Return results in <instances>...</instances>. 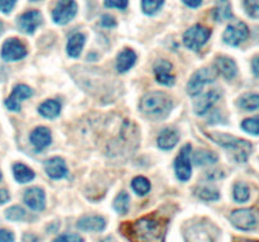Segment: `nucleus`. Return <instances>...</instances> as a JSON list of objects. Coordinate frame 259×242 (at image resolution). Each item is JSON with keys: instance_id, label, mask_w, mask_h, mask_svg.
Returning <instances> with one entry per match:
<instances>
[{"instance_id": "obj_50", "label": "nucleus", "mask_w": 259, "mask_h": 242, "mask_svg": "<svg viewBox=\"0 0 259 242\" xmlns=\"http://www.w3.org/2000/svg\"><path fill=\"white\" fill-rule=\"evenodd\" d=\"M30 2H39V0H30Z\"/></svg>"}, {"instance_id": "obj_7", "label": "nucleus", "mask_w": 259, "mask_h": 242, "mask_svg": "<svg viewBox=\"0 0 259 242\" xmlns=\"http://www.w3.org/2000/svg\"><path fill=\"white\" fill-rule=\"evenodd\" d=\"M76 13H77V4L75 0H60L53 9L52 18L55 23L63 25L71 22Z\"/></svg>"}, {"instance_id": "obj_20", "label": "nucleus", "mask_w": 259, "mask_h": 242, "mask_svg": "<svg viewBox=\"0 0 259 242\" xmlns=\"http://www.w3.org/2000/svg\"><path fill=\"white\" fill-rule=\"evenodd\" d=\"M218 72L222 73L227 80H232L237 76L238 67L235 65L234 60L229 57H225V55H222V57L217 58V66H215Z\"/></svg>"}, {"instance_id": "obj_21", "label": "nucleus", "mask_w": 259, "mask_h": 242, "mask_svg": "<svg viewBox=\"0 0 259 242\" xmlns=\"http://www.w3.org/2000/svg\"><path fill=\"white\" fill-rule=\"evenodd\" d=\"M177 143H179V134L174 129H163L157 139V144L162 150H169L175 148Z\"/></svg>"}, {"instance_id": "obj_49", "label": "nucleus", "mask_w": 259, "mask_h": 242, "mask_svg": "<svg viewBox=\"0 0 259 242\" xmlns=\"http://www.w3.org/2000/svg\"><path fill=\"white\" fill-rule=\"evenodd\" d=\"M2 178H3V175H2V171H0V180H2Z\"/></svg>"}, {"instance_id": "obj_40", "label": "nucleus", "mask_w": 259, "mask_h": 242, "mask_svg": "<svg viewBox=\"0 0 259 242\" xmlns=\"http://www.w3.org/2000/svg\"><path fill=\"white\" fill-rule=\"evenodd\" d=\"M101 25L106 28H113L116 25V22L111 15H103V18H101Z\"/></svg>"}, {"instance_id": "obj_43", "label": "nucleus", "mask_w": 259, "mask_h": 242, "mask_svg": "<svg viewBox=\"0 0 259 242\" xmlns=\"http://www.w3.org/2000/svg\"><path fill=\"white\" fill-rule=\"evenodd\" d=\"M252 68H253V73H254L257 77H259V55L253 58L252 60Z\"/></svg>"}, {"instance_id": "obj_39", "label": "nucleus", "mask_w": 259, "mask_h": 242, "mask_svg": "<svg viewBox=\"0 0 259 242\" xmlns=\"http://www.w3.org/2000/svg\"><path fill=\"white\" fill-rule=\"evenodd\" d=\"M15 3L17 0H0V12L5 13V14L10 13L14 8Z\"/></svg>"}, {"instance_id": "obj_25", "label": "nucleus", "mask_w": 259, "mask_h": 242, "mask_svg": "<svg viewBox=\"0 0 259 242\" xmlns=\"http://www.w3.org/2000/svg\"><path fill=\"white\" fill-rule=\"evenodd\" d=\"M13 174H14L15 180L22 184L28 183V182L34 179V171L22 163H17L13 165Z\"/></svg>"}, {"instance_id": "obj_42", "label": "nucleus", "mask_w": 259, "mask_h": 242, "mask_svg": "<svg viewBox=\"0 0 259 242\" xmlns=\"http://www.w3.org/2000/svg\"><path fill=\"white\" fill-rule=\"evenodd\" d=\"M23 242H39V238L33 233H25L23 236Z\"/></svg>"}, {"instance_id": "obj_15", "label": "nucleus", "mask_w": 259, "mask_h": 242, "mask_svg": "<svg viewBox=\"0 0 259 242\" xmlns=\"http://www.w3.org/2000/svg\"><path fill=\"white\" fill-rule=\"evenodd\" d=\"M52 141V135H51L50 129L45 128V126H39V128L34 129L30 134V143L34 146L35 150L42 151L43 149L47 148Z\"/></svg>"}, {"instance_id": "obj_13", "label": "nucleus", "mask_w": 259, "mask_h": 242, "mask_svg": "<svg viewBox=\"0 0 259 242\" xmlns=\"http://www.w3.org/2000/svg\"><path fill=\"white\" fill-rule=\"evenodd\" d=\"M23 199H24V203L33 211H43L46 207V194L43 189L38 187L27 189Z\"/></svg>"}, {"instance_id": "obj_35", "label": "nucleus", "mask_w": 259, "mask_h": 242, "mask_svg": "<svg viewBox=\"0 0 259 242\" xmlns=\"http://www.w3.org/2000/svg\"><path fill=\"white\" fill-rule=\"evenodd\" d=\"M242 129L252 135L259 136V117L245 118L242 123Z\"/></svg>"}, {"instance_id": "obj_38", "label": "nucleus", "mask_w": 259, "mask_h": 242, "mask_svg": "<svg viewBox=\"0 0 259 242\" xmlns=\"http://www.w3.org/2000/svg\"><path fill=\"white\" fill-rule=\"evenodd\" d=\"M105 7L123 10L128 7V0H105Z\"/></svg>"}, {"instance_id": "obj_46", "label": "nucleus", "mask_w": 259, "mask_h": 242, "mask_svg": "<svg viewBox=\"0 0 259 242\" xmlns=\"http://www.w3.org/2000/svg\"><path fill=\"white\" fill-rule=\"evenodd\" d=\"M100 242H116V239L114 238L113 236H108V237H105V238L101 239Z\"/></svg>"}, {"instance_id": "obj_41", "label": "nucleus", "mask_w": 259, "mask_h": 242, "mask_svg": "<svg viewBox=\"0 0 259 242\" xmlns=\"http://www.w3.org/2000/svg\"><path fill=\"white\" fill-rule=\"evenodd\" d=\"M0 242H14V236L10 231L0 229Z\"/></svg>"}, {"instance_id": "obj_2", "label": "nucleus", "mask_w": 259, "mask_h": 242, "mask_svg": "<svg viewBox=\"0 0 259 242\" xmlns=\"http://www.w3.org/2000/svg\"><path fill=\"white\" fill-rule=\"evenodd\" d=\"M139 110L151 118H163L171 112L172 100L164 92H148L142 97Z\"/></svg>"}, {"instance_id": "obj_19", "label": "nucleus", "mask_w": 259, "mask_h": 242, "mask_svg": "<svg viewBox=\"0 0 259 242\" xmlns=\"http://www.w3.org/2000/svg\"><path fill=\"white\" fill-rule=\"evenodd\" d=\"M186 242H214L211 234L209 233L204 224H194L185 232Z\"/></svg>"}, {"instance_id": "obj_11", "label": "nucleus", "mask_w": 259, "mask_h": 242, "mask_svg": "<svg viewBox=\"0 0 259 242\" xmlns=\"http://www.w3.org/2000/svg\"><path fill=\"white\" fill-rule=\"evenodd\" d=\"M33 95V90L27 85H17L12 91V95L5 100V106L10 111H20V103L25 98H29Z\"/></svg>"}, {"instance_id": "obj_5", "label": "nucleus", "mask_w": 259, "mask_h": 242, "mask_svg": "<svg viewBox=\"0 0 259 242\" xmlns=\"http://www.w3.org/2000/svg\"><path fill=\"white\" fill-rule=\"evenodd\" d=\"M211 30L202 25L196 24L186 30L184 34V44L191 50H200L202 45L209 40Z\"/></svg>"}, {"instance_id": "obj_37", "label": "nucleus", "mask_w": 259, "mask_h": 242, "mask_svg": "<svg viewBox=\"0 0 259 242\" xmlns=\"http://www.w3.org/2000/svg\"><path fill=\"white\" fill-rule=\"evenodd\" d=\"M52 242H83V238L76 233H65L56 237Z\"/></svg>"}, {"instance_id": "obj_26", "label": "nucleus", "mask_w": 259, "mask_h": 242, "mask_svg": "<svg viewBox=\"0 0 259 242\" xmlns=\"http://www.w3.org/2000/svg\"><path fill=\"white\" fill-rule=\"evenodd\" d=\"M233 17L232 5L229 0H219L214 9V18L217 22H224Z\"/></svg>"}, {"instance_id": "obj_12", "label": "nucleus", "mask_w": 259, "mask_h": 242, "mask_svg": "<svg viewBox=\"0 0 259 242\" xmlns=\"http://www.w3.org/2000/svg\"><path fill=\"white\" fill-rule=\"evenodd\" d=\"M42 15L37 10H30V12L24 13L18 19V27L22 32L27 34H33L34 30L42 24Z\"/></svg>"}, {"instance_id": "obj_8", "label": "nucleus", "mask_w": 259, "mask_h": 242, "mask_svg": "<svg viewBox=\"0 0 259 242\" xmlns=\"http://www.w3.org/2000/svg\"><path fill=\"white\" fill-rule=\"evenodd\" d=\"M249 37V29L243 22H234L228 25L227 30L224 32V42L229 45H239L240 43L245 42Z\"/></svg>"}, {"instance_id": "obj_16", "label": "nucleus", "mask_w": 259, "mask_h": 242, "mask_svg": "<svg viewBox=\"0 0 259 242\" xmlns=\"http://www.w3.org/2000/svg\"><path fill=\"white\" fill-rule=\"evenodd\" d=\"M105 226L106 222L101 216H83L77 222V228L88 232H101Z\"/></svg>"}, {"instance_id": "obj_17", "label": "nucleus", "mask_w": 259, "mask_h": 242, "mask_svg": "<svg viewBox=\"0 0 259 242\" xmlns=\"http://www.w3.org/2000/svg\"><path fill=\"white\" fill-rule=\"evenodd\" d=\"M45 169L48 176L52 179H61L67 175V166H66L65 160L58 156L48 159L45 163Z\"/></svg>"}, {"instance_id": "obj_36", "label": "nucleus", "mask_w": 259, "mask_h": 242, "mask_svg": "<svg viewBox=\"0 0 259 242\" xmlns=\"http://www.w3.org/2000/svg\"><path fill=\"white\" fill-rule=\"evenodd\" d=\"M244 9L249 17L259 19V0H244Z\"/></svg>"}, {"instance_id": "obj_3", "label": "nucleus", "mask_w": 259, "mask_h": 242, "mask_svg": "<svg viewBox=\"0 0 259 242\" xmlns=\"http://www.w3.org/2000/svg\"><path fill=\"white\" fill-rule=\"evenodd\" d=\"M210 139L219 144L223 148L228 149L232 153L233 158L238 161V163H244L247 161L248 156L250 155L252 151V145L249 141L243 140V139H238L235 136L227 135V134H219V133H211L207 134Z\"/></svg>"}, {"instance_id": "obj_24", "label": "nucleus", "mask_w": 259, "mask_h": 242, "mask_svg": "<svg viewBox=\"0 0 259 242\" xmlns=\"http://www.w3.org/2000/svg\"><path fill=\"white\" fill-rule=\"evenodd\" d=\"M38 112L46 118H55L61 112V103L56 100H47L38 107Z\"/></svg>"}, {"instance_id": "obj_6", "label": "nucleus", "mask_w": 259, "mask_h": 242, "mask_svg": "<svg viewBox=\"0 0 259 242\" xmlns=\"http://www.w3.org/2000/svg\"><path fill=\"white\" fill-rule=\"evenodd\" d=\"M177 178L181 182H187L191 178V145L186 144L182 146L181 151L175 161Z\"/></svg>"}, {"instance_id": "obj_48", "label": "nucleus", "mask_w": 259, "mask_h": 242, "mask_svg": "<svg viewBox=\"0 0 259 242\" xmlns=\"http://www.w3.org/2000/svg\"><path fill=\"white\" fill-rule=\"evenodd\" d=\"M2 32H3V23L0 22V34H2Z\"/></svg>"}, {"instance_id": "obj_28", "label": "nucleus", "mask_w": 259, "mask_h": 242, "mask_svg": "<svg viewBox=\"0 0 259 242\" xmlns=\"http://www.w3.org/2000/svg\"><path fill=\"white\" fill-rule=\"evenodd\" d=\"M194 161L197 165H209L218 161V155L209 150H199L194 155Z\"/></svg>"}, {"instance_id": "obj_45", "label": "nucleus", "mask_w": 259, "mask_h": 242, "mask_svg": "<svg viewBox=\"0 0 259 242\" xmlns=\"http://www.w3.org/2000/svg\"><path fill=\"white\" fill-rule=\"evenodd\" d=\"M182 2L185 3V4L187 5V7L190 8H197L201 5L202 0H182Z\"/></svg>"}, {"instance_id": "obj_29", "label": "nucleus", "mask_w": 259, "mask_h": 242, "mask_svg": "<svg viewBox=\"0 0 259 242\" xmlns=\"http://www.w3.org/2000/svg\"><path fill=\"white\" fill-rule=\"evenodd\" d=\"M132 188L139 196H146L151 191V183L147 178L144 176H136V178L132 180Z\"/></svg>"}, {"instance_id": "obj_9", "label": "nucleus", "mask_w": 259, "mask_h": 242, "mask_svg": "<svg viewBox=\"0 0 259 242\" xmlns=\"http://www.w3.org/2000/svg\"><path fill=\"white\" fill-rule=\"evenodd\" d=\"M27 47L17 38H10L5 40L2 47V58L8 62L19 60L27 55Z\"/></svg>"}, {"instance_id": "obj_47", "label": "nucleus", "mask_w": 259, "mask_h": 242, "mask_svg": "<svg viewBox=\"0 0 259 242\" xmlns=\"http://www.w3.org/2000/svg\"><path fill=\"white\" fill-rule=\"evenodd\" d=\"M237 242H258V241H252V239H238Z\"/></svg>"}, {"instance_id": "obj_32", "label": "nucleus", "mask_w": 259, "mask_h": 242, "mask_svg": "<svg viewBox=\"0 0 259 242\" xmlns=\"http://www.w3.org/2000/svg\"><path fill=\"white\" fill-rule=\"evenodd\" d=\"M250 192L245 183H237L234 187V199L239 203H244L249 199Z\"/></svg>"}, {"instance_id": "obj_30", "label": "nucleus", "mask_w": 259, "mask_h": 242, "mask_svg": "<svg viewBox=\"0 0 259 242\" xmlns=\"http://www.w3.org/2000/svg\"><path fill=\"white\" fill-rule=\"evenodd\" d=\"M114 209L119 214H126L129 211V196L125 192H121L114 199Z\"/></svg>"}, {"instance_id": "obj_34", "label": "nucleus", "mask_w": 259, "mask_h": 242, "mask_svg": "<svg viewBox=\"0 0 259 242\" xmlns=\"http://www.w3.org/2000/svg\"><path fill=\"white\" fill-rule=\"evenodd\" d=\"M164 0H142V9L146 14L153 15L161 9Z\"/></svg>"}, {"instance_id": "obj_44", "label": "nucleus", "mask_w": 259, "mask_h": 242, "mask_svg": "<svg viewBox=\"0 0 259 242\" xmlns=\"http://www.w3.org/2000/svg\"><path fill=\"white\" fill-rule=\"evenodd\" d=\"M10 196L9 193H8V191H5V189H0V204H4L7 203L8 201H9Z\"/></svg>"}, {"instance_id": "obj_33", "label": "nucleus", "mask_w": 259, "mask_h": 242, "mask_svg": "<svg viewBox=\"0 0 259 242\" xmlns=\"http://www.w3.org/2000/svg\"><path fill=\"white\" fill-rule=\"evenodd\" d=\"M5 217H7L9 221L13 222L23 221V219L27 217V212H25L20 206H13L5 211Z\"/></svg>"}, {"instance_id": "obj_1", "label": "nucleus", "mask_w": 259, "mask_h": 242, "mask_svg": "<svg viewBox=\"0 0 259 242\" xmlns=\"http://www.w3.org/2000/svg\"><path fill=\"white\" fill-rule=\"evenodd\" d=\"M120 231L131 242H164L167 221L158 214H148L120 226Z\"/></svg>"}, {"instance_id": "obj_23", "label": "nucleus", "mask_w": 259, "mask_h": 242, "mask_svg": "<svg viewBox=\"0 0 259 242\" xmlns=\"http://www.w3.org/2000/svg\"><path fill=\"white\" fill-rule=\"evenodd\" d=\"M83 44H85V35L81 33L72 34L67 42V54L72 58H77L81 54Z\"/></svg>"}, {"instance_id": "obj_22", "label": "nucleus", "mask_w": 259, "mask_h": 242, "mask_svg": "<svg viewBox=\"0 0 259 242\" xmlns=\"http://www.w3.org/2000/svg\"><path fill=\"white\" fill-rule=\"evenodd\" d=\"M137 60V54L132 49H124L119 53L116 58V70L118 72L124 73L131 70Z\"/></svg>"}, {"instance_id": "obj_31", "label": "nucleus", "mask_w": 259, "mask_h": 242, "mask_svg": "<svg viewBox=\"0 0 259 242\" xmlns=\"http://www.w3.org/2000/svg\"><path fill=\"white\" fill-rule=\"evenodd\" d=\"M196 196L199 198L204 199V201H218L220 198L219 192L217 191L215 188H211V187H200L199 189L196 191Z\"/></svg>"}, {"instance_id": "obj_27", "label": "nucleus", "mask_w": 259, "mask_h": 242, "mask_svg": "<svg viewBox=\"0 0 259 242\" xmlns=\"http://www.w3.org/2000/svg\"><path fill=\"white\" fill-rule=\"evenodd\" d=\"M239 106L243 110L254 111L259 108V93H245L239 98Z\"/></svg>"}, {"instance_id": "obj_14", "label": "nucleus", "mask_w": 259, "mask_h": 242, "mask_svg": "<svg viewBox=\"0 0 259 242\" xmlns=\"http://www.w3.org/2000/svg\"><path fill=\"white\" fill-rule=\"evenodd\" d=\"M154 75H156L157 82L164 86H172L175 83V76L172 73V65L168 60H158L154 65Z\"/></svg>"}, {"instance_id": "obj_4", "label": "nucleus", "mask_w": 259, "mask_h": 242, "mask_svg": "<svg viewBox=\"0 0 259 242\" xmlns=\"http://www.w3.org/2000/svg\"><path fill=\"white\" fill-rule=\"evenodd\" d=\"M218 71L217 68H201L197 71L187 83V93L190 96H196L201 92L205 85L211 83L217 80Z\"/></svg>"}, {"instance_id": "obj_18", "label": "nucleus", "mask_w": 259, "mask_h": 242, "mask_svg": "<svg viewBox=\"0 0 259 242\" xmlns=\"http://www.w3.org/2000/svg\"><path fill=\"white\" fill-rule=\"evenodd\" d=\"M220 96H222V93L218 90H211L209 91V92H206L204 96L200 97L199 101L195 102V112H196L197 115H205V113L217 103V101L219 100Z\"/></svg>"}, {"instance_id": "obj_10", "label": "nucleus", "mask_w": 259, "mask_h": 242, "mask_svg": "<svg viewBox=\"0 0 259 242\" xmlns=\"http://www.w3.org/2000/svg\"><path fill=\"white\" fill-rule=\"evenodd\" d=\"M230 222L238 229L250 231L257 226V217L252 209H237L230 214Z\"/></svg>"}]
</instances>
